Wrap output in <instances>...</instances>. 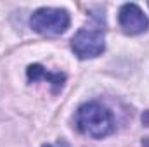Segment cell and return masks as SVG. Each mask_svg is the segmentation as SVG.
<instances>
[{
	"mask_svg": "<svg viewBox=\"0 0 149 147\" xmlns=\"http://www.w3.org/2000/svg\"><path fill=\"white\" fill-rule=\"evenodd\" d=\"M76 128L92 139H104L114 130V119L108 107L92 101L78 107Z\"/></svg>",
	"mask_w": 149,
	"mask_h": 147,
	"instance_id": "cell-1",
	"label": "cell"
},
{
	"mask_svg": "<svg viewBox=\"0 0 149 147\" xmlns=\"http://www.w3.org/2000/svg\"><path fill=\"white\" fill-rule=\"evenodd\" d=\"M70 14L64 9L56 7H42L37 9L30 17V28L45 37L63 35L70 28Z\"/></svg>",
	"mask_w": 149,
	"mask_h": 147,
	"instance_id": "cell-2",
	"label": "cell"
},
{
	"mask_svg": "<svg viewBox=\"0 0 149 147\" xmlns=\"http://www.w3.org/2000/svg\"><path fill=\"white\" fill-rule=\"evenodd\" d=\"M71 49L80 59H94L106 49L104 33L101 28H81L71 38Z\"/></svg>",
	"mask_w": 149,
	"mask_h": 147,
	"instance_id": "cell-3",
	"label": "cell"
},
{
	"mask_svg": "<svg viewBox=\"0 0 149 147\" xmlns=\"http://www.w3.org/2000/svg\"><path fill=\"white\" fill-rule=\"evenodd\" d=\"M118 21L127 35H141L149 28L148 16L142 12V9L137 3H125L120 7Z\"/></svg>",
	"mask_w": 149,
	"mask_h": 147,
	"instance_id": "cell-4",
	"label": "cell"
},
{
	"mask_svg": "<svg viewBox=\"0 0 149 147\" xmlns=\"http://www.w3.org/2000/svg\"><path fill=\"white\" fill-rule=\"evenodd\" d=\"M26 74H28V80H30V81H37V80H40V78L49 80V81L56 87V90H57V88H61V87H63V83H64V80H66V76H64V74H61V73H49V71H45L40 64H31V66H28Z\"/></svg>",
	"mask_w": 149,
	"mask_h": 147,
	"instance_id": "cell-5",
	"label": "cell"
}]
</instances>
